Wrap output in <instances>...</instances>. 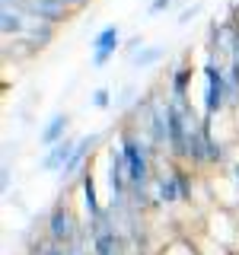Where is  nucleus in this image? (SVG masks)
I'll return each instance as SVG.
<instances>
[{"instance_id":"1","label":"nucleus","mask_w":239,"mask_h":255,"mask_svg":"<svg viewBox=\"0 0 239 255\" xmlns=\"http://www.w3.org/2000/svg\"><path fill=\"white\" fill-rule=\"evenodd\" d=\"M227 109V67L220 64V54L207 51L204 58V125H214V118Z\"/></svg>"},{"instance_id":"2","label":"nucleus","mask_w":239,"mask_h":255,"mask_svg":"<svg viewBox=\"0 0 239 255\" xmlns=\"http://www.w3.org/2000/svg\"><path fill=\"white\" fill-rule=\"evenodd\" d=\"M80 233H83V227L77 223L74 211L64 201H58L48 211V239H54V243H61V246H74Z\"/></svg>"},{"instance_id":"3","label":"nucleus","mask_w":239,"mask_h":255,"mask_svg":"<svg viewBox=\"0 0 239 255\" xmlns=\"http://www.w3.org/2000/svg\"><path fill=\"white\" fill-rule=\"evenodd\" d=\"M90 48H93V58H90V64L96 70L99 67H106V64L115 58L118 51H121V26H102L99 32L93 35V42H90Z\"/></svg>"},{"instance_id":"4","label":"nucleus","mask_w":239,"mask_h":255,"mask_svg":"<svg viewBox=\"0 0 239 255\" xmlns=\"http://www.w3.org/2000/svg\"><path fill=\"white\" fill-rule=\"evenodd\" d=\"M13 6L22 10L26 16H32V19H38V22H51V26L70 16L67 0H16Z\"/></svg>"},{"instance_id":"5","label":"nucleus","mask_w":239,"mask_h":255,"mask_svg":"<svg viewBox=\"0 0 239 255\" xmlns=\"http://www.w3.org/2000/svg\"><path fill=\"white\" fill-rule=\"evenodd\" d=\"M96 143H99V134H83V137L77 140V147H74V153H70L67 166H64V169L58 172V175H61V182H70L74 175H80V172L86 169V163H90Z\"/></svg>"},{"instance_id":"6","label":"nucleus","mask_w":239,"mask_h":255,"mask_svg":"<svg viewBox=\"0 0 239 255\" xmlns=\"http://www.w3.org/2000/svg\"><path fill=\"white\" fill-rule=\"evenodd\" d=\"M182 201V185H179V175H175V166L166 172H153V204H179Z\"/></svg>"},{"instance_id":"7","label":"nucleus","mask_w":239,"mask_h":255,"mask_svg":"<svg viewBox=\"0 0 239 255\" xmlns=\"http://www.w3.org/2000/svg\"><path fill=\"white\" fill-rule=\"evenodd\" d=\"M77 140L80 137H64L61 143H54V147H48L45 150V156L38 159V169L42 172H61L64 166H67V159H70V153H74V147H77Z\"/></svg>"},{"instance_id":"8","label":"nucleus","mask_w":239,"mask_h":255,"mask_svg":"<svg viewBox=\"0 0 239 255\" xmlns=\"http://www.w3.org/2000/svg\"><path fill=\"white\" fill-rule=\"evenodd\" d=\"M80 188H83V211H86V220H99V217H106V207L99 204V195H96L93 166L80 172Z\"/></svg>"},{"instance_id":"9","label":"nucleus","mask_w":239,"mask_h":255,"mask_svg":"<svg viewBox=\"0 0 239 255\" xmlns=\"http://www.w3.org/2000/svg\"><path fill=\"white\" fill-rule=\"evenodd\" d=\"M67 128H70V115L67 112H54V115L45 122V128L38 131V143H42L45 150L54 147V143H61L64 137H67Z\"/></svg>"},{"instance_id":"10","label":"nucleus","mask_w":239,"mask_h":255,"mask_svg":"<svg viewBox=\"0 0 239 255\" xmlns=\"http://www.w3.org/2000/svg\"><path fill=\"white\" fill-rule=\"evenodd\" d=\"M188 86H191V67L188 64H179V67L172 70L169 77V102H175V106L188 109Z\"/></svg>"},{"instance_id":"11","label":"nucleus","mask_w":239,"mask_h":255,"mask_svg":"<svg viewBox=\"0 0 239 255\" xmlns=\"http://www.w3.org/2000/svg\"><path fill=\"white\" fill-rule=\"evenodd\" d=\"M26 13L22 10H16V6H3L0 10V32H3L6 38H22V32H26Z\"/></svg>"},{"instance_id":"12","label":"nucleus","mask_w":239,"mask_h":255,"mask_svg":"<svg viewBox=\"0 0 239 255\" xmlns=\"http://www.w3.org/2000/svg\"><path fill=\"white\" fill-rule=\"evenodd\" d=\"M163 58H166V48L163 45H143L140 51L131 54V64L137 70H143V67H153V64H159Z\"/></svg>"},{"instance_id":"13","label":"nucleus","mask_w":239,"mask_h":255,"mask_svg":"<svg viewBox=\"0 0 239 255\" xmlns=\"http://www.w3.org/2000/svg\"><path fill=\"white\" fill-rule=\"evenodd\" d=\"M51 38H54V26H51V22H35V26H29L26 32H22V42H32L35 48H45Z\"/></svg>"},{"instance_id":"14","label":"nucleus","mask_w":239,"mask_h":255,"mask_svg":"<svg viewBox=\"0 0 239 255\" xmlns=\"http://www.w3.org/2000/svg\"><path fill=\"white\" fill-rule=\"evenodd\" d=\"M90 106L99 109V112H106L112 106V90H109V86H96V90L90 93Z\"/></svg>"},{"instance_id":"15","label":"nucleus","mask_w":239,"mask_h":255,"mask_svg":"<svg viewBox=\"0 0 239 255\" xmlns=\"http://www.w3.org/2000/svg\"><path fill=\"white\" fill-rule=\"evenodd\" d=\"M175 175H179V185H182V201H191V195H195L191 169H182V166H175Z\"/></svg>"},{"instance_id":"16","label":"nucleus","mask_w":239,"mask_h":255,"mask_svg":"<svg viewBox=\"0 0 239 255\" xmlns=\"http://www.w3.org/2000/svg\"><path fill=\"white\" fill-rule=\"evenodd\" d=\"M201 10H204V3H201V0H195L191 6H185V10L179 13V26H185V22H191V19H195V16L201 13Z\"/></svg>"},{"instance_id":"17","label":"nucleus","mask_w":239,"mask_h":255,"mask_svg":"<svg viewBox=\"0 0 239 255\" xmlns=\"http://www.w3.org/2000/svg\"><path fill=\"white\" fill-rule=\"evenodd\" d=\"M131 102H137V90H134V86H124V90H121V96L115 99V106H118V109H127Z\"/></svg>"},{"instance_id":"18","label":"nucleus","mask_w":239,"mask_h":255,"mask_svg":"<svg viewBox=\"0 0 239 255\" xmlns=\"http://www.w3.org/2000/svg\"><path fill=\"white\" fill-rule=\"evenodd\" d=\"M137 48H143V35H131V38H127V42L121 45V51L127 54V58H131V54L137 51Z\"/></svg>"},{"instance_id":"19","label":"nucleus","mask_w":239,"mask_h":255,"mask_svg":"<svg viewBox=\"0 0 239 255\" xmlns=\"http://www.w3.org/2000/svg\"><path fill=\"white\" fill-rule=\"evenodd\" d=\"M172 3H175V0H153V3L147 6V13H150V16H159V13H166V10H169Z\"/></svg>"},{"instance_id":"20","label":"nucleus","mask_w":239,"mask_h":255,"mask_svg":"<svg viewBox=\"0 0 239 255\" xmlns=\"http://www.w3.org/2000/svg\"><path fill=\"white\" fill-rule=\"evenodd\" d=\"M10 179H13V172H10V163L3 159V166H0V188H3V195L10 191Z\"/></svg>"},{"instance_id":"21","label":"nucleus","mask_w":239,"mask_h":255,"mask_svg":"<svg viewBox=\"0 0 239 255\" xmlns=\"http://www.w3.org/2000/svg\"><path fill=\"white\" fill-rule=\"evenodd\" d=\"M230 172H233V182H236V188H239V156L230 163Z\"/></svg>"},{"instance_id":"22","label":"nucleus","mask_w":239,"mask_h":255,"mask_svg":"<svg viewBox=\"0 0 239 255\" xmlns=\"http://www.w3.org/2000/svg\"><path fill=\"white\" fill-rule=\"evenodd\" d=\"M67 6L70 10H80V6H86V0H67Z\"/></svg>"},{"instance_id":"23","label":"nucleus","mask_w":239,"mask_h":255,"mask_svg":"<svg viewBox=\"0 0 239 255\" xmlns=\"http://www.w3.org/2000/svg\"><path fill=\"white\" fill-rule=\"evenodd\" d=\"M80 255H96V252H90V249H86V252H80Z\"/></svg>"}]
</instances>
